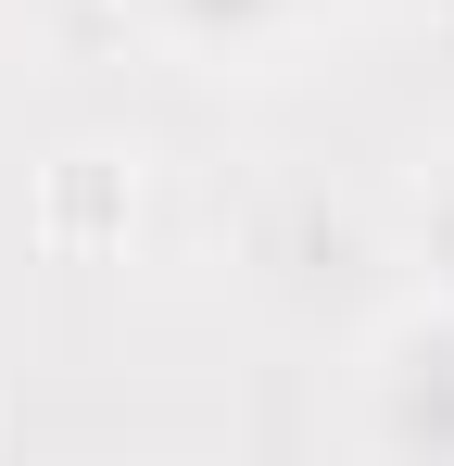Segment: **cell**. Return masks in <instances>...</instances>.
Returning <instances> with one entry per match:
<instances>
[{
  "label": "cell",
  "instance_id": "1",
  "mask_svg": "<svg viewBox=\"0 0 454 466\" xmlns=\"http://www.w3.org/2000/svg\"><path fill=\"white\" fill-rule=\"evenodd\" d=\"M366 441L378 454H454V303L404 315L366 353Z\"/></svg>",
  "mask_w": 454,
  "mask_h": 466
},
{
  "label": "cell",
  "instance_id": "2",
  "mask_svg": "<svg viewBox=\"0 0 454 466\" xmlns=\"http://www.w3.org/2000/svg\"><path fill=\"white\" fill-rule=\"evenodd\" d=\"M151 25L190 51V64H253V51H278L315 0H139Z\"/></svg>",
  "mask_w": 454,
  "mask_h": 466
},
{
  "label": "cell",
  "instance_id": "3",
  "mask_svg": "<svg viewBox=\"0 0 454 466\" xmlns=\"http://www.w3.org/2000/svg\"><path fill=\"white\" fill-rule=\"evenodd\" d=\"M417 252H429V290L454 303V164L429 177V189H417Z\"/></svg>",
  "mask_w": 454,
  "mask_h": 466
},
{
  "label": "cell",
  "instance_id": "4",
  "mask_svg": "<svg viewBox=\"0 0 454 466\" xmlns=\"http://www.w3.org/2000/svg\"><path fill=\"white\" fill-rule=\"evenodd\" d=\"M101 189H114V177H101V152H76V177H64V228H76V239L101 228Z\"/></svg>",
  "mask_w": 454,
  "mask_h": 466
}]
</instances>
